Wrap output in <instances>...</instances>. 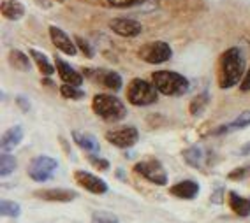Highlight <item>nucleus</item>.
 Masks as SVG:
<instances>
[{"label":"nucleus","instance_id":"1","mask_svg":"<svg viewBox=\"0 0 250 223\" xmlns=\"http://www.w3.org/2000/svg\"><path fill=\"white\" fill-rule=\"evenodd\" d=\"M245 76V58L238 48H229L220 56L219 65V86L228 90L236 86Z\"/></svg>","mask_w":250,"mask_h":223},{"label":"nucleus","instance_id":"2","mask_svg":"<svg viewBox=\"0 0 250 223\" xmlns=\"http://www.w3.org/2000/svg\"><path fill=\"white\" fill-rule=\"evenodd\" d=\"M92 109L99 118H103L104 121H109V123H116L127 116V109H125L124 102L109 93L95 95L92 100Z\"/></svg>","mask_w":250,"mask_h":223},{"label":"nucleus","instance_id":"3","mask_svg":"<svg viewBox=\"0 0 250 223\" xmlns=\"http://www.w3.org/2000/svg\"><path fill=\"white\" fill-rule=\"evenodd\" d=\"M153 85L162 95L167 97H180V95L187 93L188 90V79L178 72L173 71H157L152 74Z\"/></svg>","mask_w":250,"mask_h":223},{"label":"nucleus","instance_id":"4","mask_svg":"<svg viewBox=\"0 0 250 223\" xmlns=\"http://www.w3.org/2000/svg\"><path fill=\"white\" fill-rule=\"evenodd\" d=\"M159 90L153 85V81H145V79H132L129 83V88H127V98L129 102L136 107H145V106H152L157 102L159 98Z\"/></svg>","mask_w":250,"mask_h":223},{"label":"nucleus","instance_id":"5","mask_svg":"<svg viewBox=\"0 0 250 223\" xmlns=\"http://www.w3.org/2000/svg\"><path fill=\"white\" fill-rule=\"evenodd\" d=\"M138 55L143 62L152 63V65H159V63H164L167 60H171L173 49L164 40H153V42H146L138 51Z\"/></svg>","mask_w":250,"mask_h":223},{"label":"nucleus","instance_id":"6","mask_svg":"<svg viewBox=\"0 0 250 223\" xmlns=\"http://www.w3.org/2000/svg\"><path fill=\"white\" fill-rule=\"evenodd\" d=\"M57 169H58V162L55 160V158L41 155V156H36V158L32 160V164L28 165V176H30L34 181H37V183H44V181L53 178Z\"/></svg>","mask_w":250,"mask_h":223},{"label":"nucleus","instance_id":"7","mask_svg":"<svg viewBox=\"0 0 250 223\" xmlns=\"http://www.w3.org/2000/svg\"><path fill=\"white\" fill-rule=\"evenodd\" d=\"M134 172H138L139 176H143L145 179H148L150 183L164 186L167 183V172H166L164 165L159 160H143L138 162L134 165Z\"/></svg>","mask_w":250,"mask_h":223},{"label":"nucleus","instance_id":"8","mask_svg":"<svg viewBox=\"0 0 250 223\" xmlns=\"http://www.w3.org/2000/svg\"><path fill=\"white\" fill-rule=\"evenodd\" d=\"M139 139V132L136 127H118V129L107 130L106 141L116 148H132Z\"/></svg>","mask_w":250,"mask_h":223},{"label":"nucleus","instance_id":"9","mask_svg":"<svg viewBox=\"0 0 250 223\" xmlns=\"http://www.w3.org/2000/svg\"><path fill=\"white\" fill-rule=\"evenodd\" d=\"M90 81H94L97 85H103L104 88L111 90V92H118L122 88V77L120 74H116L115 71H106V69H85L83 71Z\"/></svg>","mask_w":250,"mask_h":223},{"label":"nucleus","instance_id":"10","mask_svg":"<svg viewBox=\"0 0 250 223\" xmlns=\"http://www.w3.org/2000/svg\"><path fill=\"white\" fill-rule=\"evenodd\" d=\"M74 179L81 188H85L86 192L95 193V195H104L107 192V183L104 179L97 178L92 172H86V170H76L74 172Z\"/></svg>","mask_w":250,"mask_h":223},{"label":"nucleus","instance_id":"11","mask_svg":"<svg viewBox=\"0 0 250 223\" xmlns=\"http://www.w3.org/2000/svg\"><path fill=\"white\" fill-rule=\"evenodd\" d=\"M109 28L111 32H115L116 36L120 37H138L141 32H143V25L138 21V19L132 18H115L109 21Z\"/></svg>","mask_w":250,"mask_h":223},{"label":"nucleus","instance_id":"12","mask_svg":"<svg viewBox=\"0 0 250 223\" xmlns=\"http://www.w3.org/2000/svg\"><path fill=\"white\" fill-rule=\"evenodd\" d=\"M49 37H51L53 44L57 46L62 53L69 55V56H74V55L78 53L76 42H72V39L62 30V28L53 27V25H51V27H49Z\"/></svg>","mask_w":250,"mask_h":223},{"label":"nucleus","instance_id":"13","mask_svg":"<svg viewBox=\"0 0 250 223\" xmlns=\"http://www.w3.org/2000/svg\"><path fill=\"white\" fill-rule=\"evenodd\" d=\"M34 197L48 202H72L78 197V193L72 192V190H67V188H48V190L34 192Z\"/></svg>","mask_w":250,"mask_h":223},{"label":"nucleus","instance_id":"14","mask_svg":"<svg viewBox=\"0 0 250 223\" xmlns=\"http://www.w3.org/2000/svg\"><path fill=\"white\" fill-rule=\"evenodd\" d=\"M55 67L58 71V76L63 83H67V85H74V86H81L83 85V74L76 71V69H72L67 62H63L62 58H55Z\"/></svg>","mask_w":250,"mask_h":223},{"label":"nucleus","instance_id":"15","mask_svg":"<svg viewBox=\"0 0 250 223\" xmlns=\"http://www.w3.org/2000/svg\"><path fill=\"white\" fill-rule=\"evenodd\" d=\"M169 193L178 199H185V201H190L199 193V185L192 179H185V181H180V183L173 185L169 188Z\"/></svg>","mask_w":250,"mask_h":223},{"label":"nucleus","instance_id":"16","mask_svg":"<svg viewBox=\"0 0 250 223\" xmlns=\"http://www.w3.org/2000/svg\"><path fill=\"white\" fill-rule=\"evenodd\" d=\"M228 202H229L231 211L236 214V216H241V218L250 216V199L249 197H241V195H238L236 192H229Z\"/></svg>","mask_w":250,"mask_h":223},{"label":"nucleus","instance_id":"17","mask_svg":"<svg viewBox=\"0 0 250 223\" xmlns=\"http://www.w3.org/2000/svg\"><path fill=\"white\" fill-rule=\"evenodd\" d=\"M23 141V129L21 127H11L9 130H5L2 135V151L11 153L14 148H18L20 143Z\"/></svg>","mask_w":250,"mask_h":223},{"label":"nucleus","instance_id":"18","mask_svg":"<svg viewBox=\"0 0 250 223\" xmlns=\"http://www.w3.org/2000/svg\"><path fill=\"white\" fill-rule=\"evenodd\" d=\"M250 125V111H243L241 114H238L236 118L226 125H220L217 130H213L215 135H222V134H229V132H234V130H241L245 127Z\"/></svg>","mask_w":250,"mask_h":223},{"label":"nucleus","instance_id":"19","mask_svg":"<svg viewBox=\"0 0 250 223\" xmlns=\"http://www.w3.org/2000/svg\"><path fill=\"white\" fill-rule=\"evenodd\" d=\"M0 11H2V14H4V18L11 19V21H16V19L23 18V14H25V5H23L20 0H2Z\"/></svg>","mask_w":250,"mask_h":223},{"label":"nucleus","instance_id":"20","mask_svg":"<svg viewBox=\"0 0 250 223\" xmlns=\"http://www.w3.org/2000/svg\"><path fill=\"white\" fill-rule=\"evenodd\" d=\"M72 139H74V143H76L81 149H85L86 153H97L99 149H101V146H99V141L92 134H86V132L74 130V132H72Z\"/></svg>","mask_w":250,"mask_h":223},{"label":"nucleus","instance_id":"21","mask_svg":"<svg viewBox=\"0 0 250 223\" xmlns=\"http://www.w3.org/2000/svg\"><path fill=\"white\" fill-rule=\"evenodd\" d=\"M30 56H32V60L36 62L37 67H39L41 74H44V76H53V72H55L53 63L49 62V58L44 53H41V51H37V49H30Z\"/></svg>","mask_w":250,"mask_h":223},{"label":"nucleus","instance_id":"22","mask_svg":"<svg viewBox=\"0 0 250 223\" xmlns=\"http://www.w3.org/2000/svg\"><path fill=\"white\" fill-rule=\"evenodd\" d=\"M9 63L11 67H14L16 71H21V72L30 71V58L25 53H21L20 49H11L9 51Z\"/></svg>","mask_w":250,"mask_h":223},{"label":"nucleus","instance_id":"23","mask_svg":"<svg viewBox=\"0 0 250 223\" xmlns=\"http://www.w3.org/2000/svg\"><path fill=\"white\" fill-rule=\"evenodd\" d=\"M183 158L188 165H192L196 169L203 167V160H205V155H203V149L199 146H192L183 151Z\"/></svg>","mask_w":250,"mask_h":223},{"label":"nucleus","instance_id":"24","mask_svg":"<svg viewBox=\"0 0 250 223\" xmlns=\"http://www.w3.org/2000/svg\"><path fill=\"white\" fill-rule=\"evenodd\" d=\"M16 165H18L16 158H14L11 153H4L2 158H0V176H2V178H7L9 174H13L14 169H16Z\"/></svg>","mask_w":250,"mask_h":223},{"label":"nucleus","instance_id":"25","mask_svg":"<svg viewBox=\"0 0 250 223\" xmlns=\"http://www.w3.org/2000/svg\"><path fill=\"white\" fill-rule=\"evenodd\" d=\"M0 214L7 216V218H18L21 214V207L13 201H2L0 202Z\"/></svg>","mask_w":250,"mask_h":223},{"label":"nucleus","instance_id":"26","mask_svg":"<svg viewBox=\"0 0 250 223\" xmlns=\"http://www.w3.org/2000/svg\"><path fill=\"white\" fill-rule=\"evenodd\" d=\"M60 93H62L63 98H72V100H80V98L85 97V92H83L80 86L67 85V83L60 86Z\"/></svg>","mask_w":250,"mask_h":223},{"label":"nucleus","instance_id":"27","mask_svg":"<svg viewBox=\"0 0 250 223\" xmlns=\"http://www.w3.org/2000/svg\"><path fill=\"white\" fill-rule=\"evenodd\" d=\"M208 100H210V98H208V93L197 95L192 102H190V114H194V116L201 114V112L205 111V107L208 106Z\"/></svg>","mask_w":250,"mask_h":223},{"label":"nucleus","instance_id":"28","mask_svg":"<svg viewBox=\"0 0 250 223\" xmlns=\"http://www.w3.org/2000/svg\"><path fill=\"white\" fill-rule=\"evenodd\" d=\"M92 222L94 223H120V220L109 211H94L92 214Z\"/></svg>","mask_w":250,"mask_h":223},{"label":"nucleus","instance_id":"29","mask_svg":"<svg viewBox=\"0 0 250 223\" xmlns=\"http://www.w3.org/2000/svg\"><path fill=\"white\" fill-rule=\"evenodd\" d=\"M90 164L94 165V167H97V169H101V170H107V169H109V162H107L106 158L95 156V153H92V155H90Z\"/></svg>","mask_w":250,"mask_h":223},{"label":"nucleus","instance_id":"30","mask_svg":"<svg viewBox=\"0 0 250 223\" xmlns=\"http://www.w3.org/2000/svg\"><path fill=\"white\" fill-rule=\"evenodd\" d=\"M76 46H80V49L86 55V56H88V58H92V56H94V49H92V46H90L85 39L76 37Z\"/></svg>","mask_w":250,"mask_h":223},{"label":"nucleus","instance_id":"31","mask_svg":"<svg viewBox=\"0 0 250 223\" xmlns=\"http://www.w3.org/2000/svg\"><path fill=\"white\" fill-rule=\"evenodd\" d=\"M138 2L139 0H107V4L113 5V7H130Z\"/></svg>","mask_w":250,"mask_h":223},{"label":"nucleus","instance_id":"32","mask_svg":"<svg viewBox=\"0 0 250 223\" xmlns=\"http://www.w3.org/2000/svg\"><path fill=\"white\" fill-rule=\"evenodd\" d=\"M241 92H250V69L245 72V76L241 79V85H240Z\"/></svg>","mask_w":250,"mask_h":223},{"label":"nucleus","instance_id":"33","mask_svg":"<svg viewBox=\"0 0 250 223\" xmlns=\"http://www.w3.org/2000/svg\"><path fill=\"white\" fill-rule=\"evenodd\" d=\"M16 102L20 104V107H21L23 111H28V109H30V106H28V104H27V100H25V97H18V98H16Z\"/></svg>","mask_w":250,"mask_h":223},{"label":"nucleus","instance_id":"34","mask_svg":"<svg viewBox=\"0 0 250 223\" xmlns=\"http://www.w3.org/2000/svg\"><path fill=\"white\" fill-rule=\"evenodd\" d=\"M245 172H247V167H243V169H238V170H234V172H232V174H229V178L231 179H234V178H243V176H245Z\"/></svg>","mask_w":250,"mask_h":223},{"label":"nucleus","instance_id":"35","mask_svg":"<svg viewBox=\"0 0 250 223\" xmlns=\"http://www.w3.org/2000/svg\"><path fill=\"white\" fill-rule=\"evenodd\" d=\"M241 155H250V143L249 144H247V146H243V148H241Z\"/></svg>","mask_w":250,"mask_h":223}]
</instances>
